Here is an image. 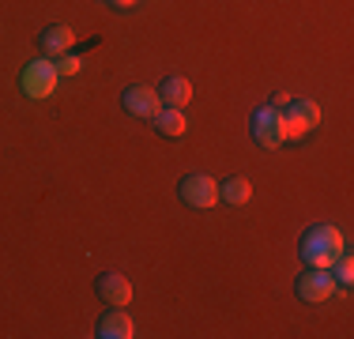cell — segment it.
Segmentation results:
<instances>
[{
	"label": "cell",
	"instance_id": "ba28073f",
	"mask_svg": "<svg viewBox=\"0 0 354 339\" xmlns=\"http://www.w3.org/2000/svg\"><path fill=\"white\" fill-rule=\"evenodd\" d=\"M95 294L106 305H129L132 302V283L121 271H102V275L95 279Z\"/></svg>",
	"mask_w": 354,
	"mask_h": 339
},
{
	"label": "cell",
	"instance_id": "7a4b0ae2",
	"mask_svg": "<svg viewBox=\"0 0 354 339\" xmlns=\"http://www.w3.org/2000/svg\"><path fill=\"white\" fill-rule=\"evenodd\" d=\"M279 121H283V136L286 140H301L320 125V106L309 98H290L279 109Z\"/></svg>",
	"mask_w": 354,
	"mask_h": 339
},
{
	"label": "cell",
	"instance_id": "5b68a950",
	"mask_svg": "<svg viewBox=\"0 0 354 339\" xmlns=\"http://www.w3.org/2000/svg\"><path fill=\"white\" fill-rule=\"evenodd\" d=\"M19 87H23L27 98H49L53 87H57V64L30 61L27 68H23V75H19Z\"/></svg>",
	"mask_w": 354,
	"mask_h": 339
},
{
	"label": "cell",
	"instance_id": "2e32d148",
	"mask_svg": "<svg viewBox=\"0 0 354 339\" xmlns=\"http://www.w3.org/2000/svg\"><path fill=\"white\" fill-rule=\"evenodd\" d=\"M109 4H113V8H132L136 0H109Z\"/></svg>",
	"mask_w": 354,
	"mask_h": 339
},
{
	"label": "cell",
	"instance_id": "9c48e42d",
	"mask_svg": "<svg viewBox=\"0 0 354 339\" xmlns=\"http://www.w3.org/2000/svg\"><path fill=\"white\" fill-rule=\"evenodd\" d=\"M98 336L102 339H132L136 336V324H132V317L124 313V305H109V313L98 320Z\"/></svg>",
	"mask_w": 354,
	"mask_h": 339
},
{
	"label": "cell",
	"instance_id": "9a60e30c",
	"mask_svg": "<svg viewBox=\"0 0 354 339\" xmlns=\"http://www.w3.org/2000/svg\"><path fill=\"white\" fill-rule=\"evenodd\" d=\"M80 72V57L75 53H61V61H57V75H75Z\"/></svg>",
	"mask_w": 354,
	"mask_h": 339
},
{
	"label": "cell",
	"instance_id": "4fadbf2b",
	"mask_svg": "<svg viewBox=\"0 0 354 339\" xmlns=\"http://www.w3.org/2000/svg\"><path fill=\"white\" fill-rule=\"evenodd\" d=\"M249 196H252L249 177H226V181L218 185V200H223V203H230V208H245Z\"/></svg>",
	"mask_w": 354,
	"mask_h": 339
},
{
	"label": "cell",
	"instance_id": "30bf717a",
	"mask_svg": "<svg viewBox=\"0 0 354 339\" xmlns=\"http://www.w3.org/2000/svg\"><path fill=\"white\" fill-rule=\"evenodd\" d=\"M72 42H75V34L64 27V23H53V27H46V30L38 34V49H41L46 57H61V53H68Z\"/></svg>",
	"mask_w": 354,
	"mask_h": 339
},
{
	"label": "cell",
	"instance_id": "5bb4252c",
	"mask_svg": "<svg viewBox=\"0 0 354 339\" xmlns=\"http://www.w3.org/2000/svg\"><path fill=\"white\" fill-rule=\"evenodd\" d=\"M328 271H332V283H335V286L351 291V283H354V264H351V257H339V260H335V264L328 268Z\"/></svg>",
	"mask_w": 354,
	"mask_h": 339
},
{
	"label": "cell",
	"instance_id": "3957f363",
	"mask_svg": "<svg viewBox=\"0 0 354 339\" xmlns=\"http://www.w3.org/2000/svg\"><path fill=\"white\" fill-rule=\"evenodd\" d=\"M177 196H181L185 208L207 211V208L218 200V185H215L207 174H185L181 181H177Z\"/></svg>",
	"mask_w": 354,
	"mask_h": 339
},
{
	"label": "cell",
	"instance_id": "277c9868",
	"mask_svg": "<svg viewBox=\"0 0 354 339\" xmlns=\"http://www.w3.org/2000/svg\"><path fill=\"white\" fill-rule=\"evenodd\" d=\"M249 129H252V143L264 147V151H275L286 140V136H283V121H279V109H275V106H260L257 113H252Z\"/></svg>",
	"mask_w": 354,
	"mask_h": 339
},
{
	"label": "cell",
	"instance_id": "8fae6325",
	"mask_svg": "<svg viewBox=\"0 0 354 339\" xmlns=\"http://www.w3.org/2000/svg\"><path fill=\"white\" fill-rule=\"evenodd\" d=\"M155 91H158V102H166V106H174V109H185V102L192 98V83L185 80V75H166Z\"/></svg>",
	"mask_w": 354,
	"mask_h": 339
},
{
	"label": "cell",
	"instance_id": "7c38bea8",
	"mask_svg": "<svg viewBox=\"0 0 354 339\" xmlns=\"http://www.w3.org/2000/svg\"><path fill=\"white\" fill-rule=\"evenodd\" d=\"M151 125H155V129L162 132L166 140H177V136H185V129H189V121H185V113H181V109H174V106L158 109V113L151 117Z\"/></svg>",
	"mask_w": 354,
	"mask_h": 339
},
{
	"label": "cell",
	"instance_id": "52a82bcc",
	"mask_svg": "<svg viewBox=\"0 0 354 339\" xmlns=\"http://www.w3.org/2000/svg\"><path fill=\"white\" fill-rule=\"evenodd\" d=\"M121 106L129 109L132 117H147V121L162 109L158 106V91H151L147 83H132V87H124L121 91Z\"/></svg>",
	"mask_w": 354,
	"mask_h": 339
},
{
	"label": "cell",
	"instance_id": "6da1fadb",
	"mask_svg": "<svg viewBox=\"0 0 354 339\" xmlns=\"http://www.w3.org/2000/svg\"><path fill=\"white\" fill-rule=\"evenodd\" d=\"M339 257H343V234L335 226L320 223L301 234V260L309 268H332Z\"/></svg>",
	"mask_w": 354,
	"mask_h": 339
},
{
	"label": "cell",
	"instance_id": "8992f818",
	"mask_svg": "<svg viewBox=\"0 0 354 339\" xmlns=\"http://www.w3.org/2000/svg\"><path fill=\"white\" fill-rule=\"evenodd\" d=\"M294 291H298L301 302H328V298H332V291H335L332 271H328V268H309V271H301L298 283H294Z\"/></svg>",
	"mask_w": 354,
	"mask_h": 339
}]
</instances>
